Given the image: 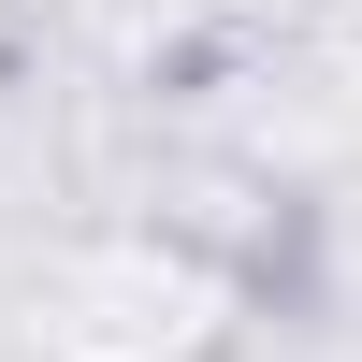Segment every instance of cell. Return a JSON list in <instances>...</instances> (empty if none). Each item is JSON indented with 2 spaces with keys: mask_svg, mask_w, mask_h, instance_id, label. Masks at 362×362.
I'll use <instances>...</instances> for the list:
<instances>
[{
  "mask_svg": "<svg viewBox=\"0 0 362 362\" xmlns=\"http://www.w3.org/2000/svg\"><path fill=\"white\" fill-rule=\"evenodd\" d=\"M29 334H44V362H203L232 334V276L174 232H102L44 276Z\"/></svg>",
  "mask_w": 362,
  "mask_h": 362,
  "instance_id": "6da1fadb",
  "label": "cell"
}]
</instances>
